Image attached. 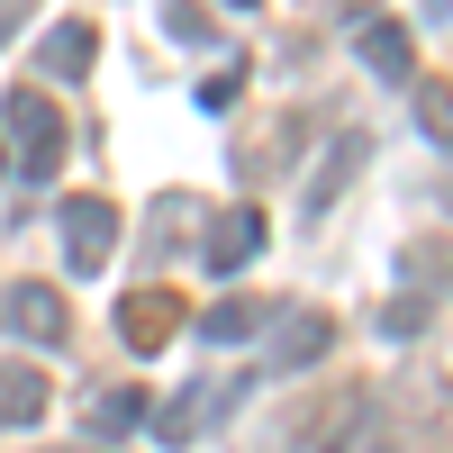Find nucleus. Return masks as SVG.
I'll list each match as a JSON object with an SVG mask.
<instances>
[{
	"label": "nucleus",
	"mask_w": 453,
	"mask_h": 453,
	"mask_svg": "<svg viewBox=\"0 0 453 453\" xmlns=\"http://www.w3.org/2000/svg\"><path fill=\"white\" fill-rule=\"evenodd\" d=\"M164 27L181 36V46H218V27L200 19V0H164Z\"/></svg>",
	"instance_id": "13"
},
{
	"label": "nucleus",
	"mask_w": 453,
	"mask_h": 453,
	"mask_svg": "<svg viewBox=\"0 0 453 453\" xmlns=\"http://www.w3.org/2000/svg\"><path fill=\"white\" fill-rule=\"evenodd\" d=\"M46 408H55L46 372H36V363H0V426H36Z\"/></svg>",
	"instance_id": "9"
},
{
	"label": "nucleus",
	"mask_w": 453,
	"mask_h": 453,
	"mask_svg": "<svg viewBox=\"0 0 453 453\" xmlns=\"http://www.w3.org/2000/svg\"><path fill=\"white\" fill-rule=\"evenodd\" d=\"M119 335H127V354H164L181 335V290H127L119 299Z\"/></svg>",
	"instance_id": "4"
},
{
	"label": "nucleus",
	"mask_w": 453,
	"mask_h": 453,
	"mask_svg": "<svg viewBox=\"0 0 453 453\" xmlns=\"http://www.w3.org/2000/svg\"><path fill=\"white\" fill-rule=\"evenodd\" d=\"M426 19H435V27H444V19H453V0H426Z\"/></svg>",
	"instance_id": "16"
},
{
	"label": "nucleus",
	"mask_w": 453,
	"mask_h": 453,
	"mask_svg": "<svg viewBox=\"0 0 453 453\" xmlns=\"http://www.w3.org/2000/svg\"><path fill=\"white\" fill-rule=\"evenodd\" d=\"M36 55H46V82H82V73L100 64V27H91V19H64Z\"/></svg>",
	"instance_id": "8"
},
{
	"label": "nucleus",
	"mask_w": 453,
	"mask_h": 453,
	"mask_svg": "<svg viewBox=\"0 0 453 453\" xmlns=\"http://www.w3.org/2000/svg\"><path fill=\"white\" fill-rule=\"evenodd\" d=\"M335 354V318L326 309H290L281 326H273V372H309V363H326Z\"/></svg>",
	"instance_id": "5"
},
{
	"label": "nucleus",
	"mask_w": 453,
	"mask_h": 453,
	"mask_svg": "<svg viewBox=\"0 0 453 453\" xmlns=\"http://www.w3.org/2000/svg\"><path fill=\"white\" fill-rule=\"evenodd\" d=\"M0 119H10V136H19V181H55V164H64V119H55V100L36 91V82H19L10 100H0Z\"/></svg>",
	"instance_id": "1"
},
{
	"label": "nucleus",
	"mask_w": 453,
	"mask_h": 453,
	"mask_svg": "<svg viewBox=\"0 0 453 453\" xmlns=\"http://www.w3.org/2000/svg\"><path fill=\"white\" fill-rule=\"evenodd\" d=\"M109 245H119V209H109L100 191L64 200V263L73 273H109Z\"/></svg>",
	"instance_id": "2"
},
{
	"label": "nucleus",
	"mask_w": 453,
	"mask_h": 453,
	"mask_svg": "<svg viewBox=\"0 0 453 453\" xmlns=\"http://www.w3.org/2000/svg\"><path fill=\"white\" fill-rule=\"evenodd\" d=\"M254 254H263V209H226V218L209 226V273H218V281H236Z\"/></svg>",
	"instance_id": "7"
},
{
	"label": "nucleus",
	"mask_w": 453,
	"mask_h": 453,
	"mask_svg": "<svg viewBox=\"0 0 453 453\" xmlns=\"http://www.w3.org/2000/svg\"><path fill=\"white\" fill-rule=\"evenodd\" d=\"M0 326L27 335V345H64V335H73V309L55 299V281H10V290H0Z\"/></svg>",
	"instance_id": "3"
},
{
	"label": "nucleus",
	"mask_w": 453,
	"mask_h": 453,
	"mask_svg": "<svg viewBox=\"0 0 453 453\" xmlns=\"http://www.w3.org/2000/svg\"><path fill=\"white\" fill-rule=\"evenodd\" d=\"M236 91H245V73L226 64V73H209V82H200V109H236Z\"/></svg>",
	"instance_id": "14"
},
{
	"label": "nucleus",
	"mask_w": 453,
	"mask_h": 453,
	"mask_svg": "<svg viewBox=\"0 0 453 453\" xmlns=\"http://www.w3.org/2000/svg\"><path fill=\"white\" fill-rule=\"evenodd\" d=\"M218 408H226V390H200V381H191V390L164 408V418H145V426H155L164 444H191V435H200V418H218Z\"/></svg>",
	"instance_id": "10"
},
{
	"label": "nucleus",
	"mask_w": 453,
	"mask_h": 453,
	"mask_svg": "<svg viewBox=\"0 0 453 453\" xmlns=\"http://www.w3.org/2000/svg\"><path fill=\"white\" fill-rule=\"evenodd\" d=\"M254 326H273V309H263V299H218V309L200 318V345H245Z\"/></svg>",
	"instance_id": "12"
},
{
	"label": "nucleus",
	"mask_w": 453,
	"mask_h": 453,
	"mask_svg": "<svg viewBox=\"0 0 453 453\" xmlns=\"http://www.w3.org/2000/svg\"><path fill=\"white\" fill-rule=\"evenodd\" d=\"M0 173H10V155H0Z\"/></svg>",
	"instance_id": "18"
},
{
	"label": "nucleus",
	"mask_w": 453,
	"mask_h": 453,
	"mask_svg": "<svg viewBox=\"0 0 453 453\" xmlns=\"http://www.w3.org/2000/svg\"><path fill=\"white\" fill-rule=\"evenodd\" d=\"M354 55L381 73V82H418V46H408L399 19H363V27H354Z\"/></svg>",
	"instance_id": "6"
},
{
	"label": "nucleus",
	"mask_w": 453,
	"mask_h": 453,
	"mask_svg": "<svg viewBox=\"0 0 453 453\" xmlns=\"http://www.w3.org/2000/svg\"><path fill=\"white\" fill-rule=\"evenodd\" d=\"M145 408H155L145 390H100V399L82 408V426H91V435L109 444V435H136V426H145Z\"/></svg>",
	"instance_id": "11"
},
{
	"label": "nucleus",
	"mask_w": 453,
	"mask_h": 453,
	"mask_svg": "<svg viewBox=\"0 0 453 453\" xmlns=\"http://www.w3.org/2000/svg\"><path fill=\"white\" fill-rule=\"evenodd\" d=\"M226 10H254V0H226Z\"/></svg>",
	"instance_id": "17"
},
{
	"label": "nucleus",
	"mask_w": 453,
	"mask_h": 453,
	"mask_svg": "<svg viewBox=\"0 0 453 453\" xmlns=\"http://www.w3.org/2000/svg\"><path fill=\"white\" fill-rule=\"evenodd\" d=\"M27 19H36V0H0V46H10V36H19Z\"/></svg>",
	"instance_id": "15"
}]
</instances>
